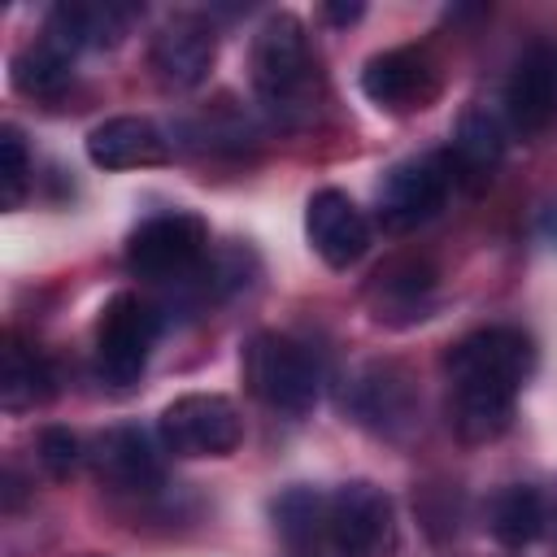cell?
Returning a JSON list of instances; mask_svg holds the SVG:
<instances>
[{
	"mask_svg": "<svg viewBox=\"0 0 557 557\" xmlns=\"http://www.w3.org/2000/svg\"><path fill=\"white\" fill-rule=\"evenodd\" d=\"M448 422L466 444H492L509 431L522 383L535 370V344L518 326H483L444 357Z\"/></svg>",
	"mask_w": 557,
	"mask_h": 557,
	"instance_id": "cell-1",
	"label": "cell"
},
{
	"mask_svg": "<svg viewBox=\"0 0 557 557\" xmlns=\"http://www.w3.org/2000/svg\"><path fill=\"white\" fill-rule=\"evenodd\" d=\"M252 91L278 126H309L322 100L318 57L305 22L287 9L270 13L252 35Z\"/></svg>",
	"mask_w": 557,
	"mask_h": 557,
	"instance_id": "cell-2",
	"label": "cell"
},
{
	"mask_svg": "<svg viewBox=\"0 0 557 557\" xmlns=\"http://www.w3.org/2000/svg\"><path fill=\"white\" fill-rule=\"evenodd\" d=\"M244 383L265 409L300 418L318 405L322 370H318V357L292 335L257 331L244 344Z\"/></svg>",
	"mask_w": 557,
	"mask_h": 557,
	"instance_id": "cell-3",
	"label": "cell"
},
{
	"mask_svg": "<svg viewBox=\"0 0 557 557\" xmlns=\"http://www.w3.org/2000/svg\"><path fill=\"white\" fill-rule=\"evenodd\" d=\"M326 540L339 557H396L400 527L392 496L370 479L339 483L326 496Z\"/></svg>",
	"mask_w": 557,
	"mask_h": 557,
	"instance_id": "cell-4",
	"label": "cell"
},
{
	"mask_svg": "<svg viewBox=\"0 0 557 557\" xmlns=\"http://www.w3.org/2000/svg\"><path fill=\"white\" fill-rule=\"evenodd\" d=\"M161 335V313L135 292H117L96 322V370L100 379L126 387L144 374L152 344Z\"/></svg>",
	"mask_w": 557,
	"mask_h": 557,
	"instance_id": "cell-5",
	"label": "cell"
},
{
	"mask_svg": "<svg viewBox=\"0 0 557 557\" xmlns=\"http://www.w3.org/2000/svg\"><path fill=\"white\" fill-rule=\"evenodd\" d=\"M157 431L174 457H231L244 440V418L218 392H187L161 409Z\"/></svg>",
	"mask_w": 557,
	"mask_h": 557,
	"instance_id": "cell-6",
	"label": "cell"
},
{
	"mask_svg": "<svg viewBox=\"0 0 557 557\" xmlns=\"http://www.w3.org/2000/svg\"><path fill=\"white\" fill-rule=\"evenodd\" d=\"M209 252V226L196 213H157L126 239V270L139 278H187Z\"/></svg>",
	"mask_w": 557,
	"mask_h": 557,
	"instance_id": "cell-7",
	"label": "cell"
},
{
	"mask_svg": "<svg viewBox=\"0 0 557 557\" xmlns=\"http://www.w3.org/2000/svg\"><path fill=\"white\" fill-rule=\"evenodd\" d=\"M344 409L366 431H374L383 440H400L418 422V387H413V374L400 361H383V357L379 361H366L344 383Z\"/></svg>",
	"mask_w": 557,
	"mask_h": 557,
	"instance_id": "cell-8",
	"label": "cell"
},
{
	"mask_svg": "<svg viewBox=\"0 0 557 557\" xmlns=\"http://www.w3.org/2000/svg\"><path fill=\"white\" fill-rule=\"evenodd\" d=\"M457 183V165L448 152H426V157H409L400 165H392L379 183V218L392 231H413L422 222H431L448 191Z\"/></svg>",
	"mask_w": 557,
	"mask_h": 557,
	"instance_id": "cell-9",
	"label": "cell"
},
{
	"mask_svg": "<svg viewBox=\"0 0 557 557\" xmlns=\"http://www.w3.org/2000/svg\"><path fill=\"white\" fill-rule=\"evenodd\" d=\"M361 96L383 113H418L440 96V65L426 48H383L361 65Z\"/></svg>",
	"mask_w": 557,
	"mask_h": 557,
	"instance_id": "cell-10",
	"label": "cell"
},
{
	"mask_svg": "<svg viewBox=\"0 0 557 557\" xmlns=\"http://www.w3.org/2000/svg\"><path fill=\"white\" fill-rule=\"evenodd\" d=\"M139 17L144 9L131 0H65L44 17L39 39L74 61L83 48H117Z\"/></svg>",
	"mask_w": 557,
	"mask_h": 557,
	"instance_id": "cell-11",
	"label": "cell"
},
{
	"mask_svg": "<svg viewBox=\"0 0 557 557\" xmlns=\"http://www.w3.org/2000/svg\"><path fill=\"white\" fill-rule=\"evenodd\" d=\"M505 117L509 131L522 139H540L557 131V44H531L509 74L505 87Z\"/></svg>",
	"mask_w": 557,
	"mask_h": 557,
	"instance_id": "cell-12",
	"label": "cell"
},
{
	"mask_svg": "<svg viewBox=\"0 0 557 557\" xmlns=\"http://www.w3.org/2000/svg\"><path fill=\"white\" fill-rule=\"evenodd\" d=\"M218 57V35L213 22H205L200 13H174L161 22V30L152 35V74L161 78V87L170 91H191L209 78Z\"/></svg>",
	"mask_w": 557,
	"mask_h": 557,
	"instance_id": "cell-13",
	"label": "cell"
},
{
	"mask_svg": "<svg viewBox=\"0 0 557 557\" xmlns=\"http://www.w3.org/2000/svg\"><path fill=\"white\" fill-rule=\"evenodd\" d=\"M305 235H309V248L331 270H348L370 248V218L361 213V205L348 191L318 187L305 205Z\"/></svg>",
	"mask_w": 557,
	"mask_h": 557,
	"instance_id": "cell-14",
	"label": "cell"
},
{
	"mask_svg": "<svg viewBox=\"0 0 557 557\" xmlns=\"http://www.w3.org/2000/svg\"><path fill=\"white\" fill-rule=\"evenodd\" d=\"M87 161L96 170H139V165H161L170 161V139L161 135L157 122L122 113L104 117L87 135Z\"/></svg>",
	"mask_w": 557,
	"mask_h": 557,
	"instance_id": "cell-15",
	"label": "cell"
},
{
	"mask_svg": "<svg viewBox=\"0 0 557 557\" xmlns=\"http://www.w3.org/2000/svg\"><path fill=\"white\" fill-rule=\"evenodd\" d=\"M91 466L122 492H148L161 483V453L139 426H113L91 444Z\"/></svg>",
	"mask_w": 557,
	"mask_h": 557,
	"instance_id": "cell-16",
	"label": "cell"
},
{
	"mask_svg": "<svg viewBox=\"0 0 557 557\" xmlns=\"http://www.w3.org/2000/svg\"><path fill=\"white\" fill-rule=\"evenodd\" d=\"M487 531L505 548H527L544 535V496L527 483H505L487 500Z\"/></svg>",
	"mask_w": 557,
	"mask_h": 557,
	"instance_id": "cell-17",
	"label": "cell"
},
{
	"mask_svg": "<svg viewBox=\"0 0 557 557\" xmlns=\"http://www.w3.org/2000/svg\"><path fill=\"white\" fill-rule=\"evenodd\" d=\"M457 178H487L505 157V122L487 109H466L448 148Z\"/></svg>",
	"mask_w": 557,
	"mask_h": 557,
	"instance_id": "cell-18",
	"label": "cell"
},
{
	"mask_svg": "<svg viewBox=\"0 0 557 557\" xmlns=\"http://www.w3.org/2000/svg\"><path fill=\"white\" fill-rule=\"evenodd\" d=\"M52 396V370L39 352H30L26 344L9 339L4 348V370H0V405L9 413H26L35 405H44Z\"/></svg>",
	"mask_w": 557,
	"mask_h": 557,
	"instance_id": "cell-19",
	"label": "cell"
},
{
	"mask_svg": "<svg viewBox=\"0 0 557 557\" xmlns=\"http://www.w3.org/2000/svg\"><path fill=\"white\" fill-rule=\"evenodd\" d=\"M431 287H435V270L426 261H396L374 274V309H379V318H392V313L413 318L422 309V300L431 296Z\"/></svg>",
	"mask_w": 557,
	"mask_h": 557,
	"instance_id": "cell-20",
	"label": "cell"
},
{
	"mask_svg": "<svg viewBox=\"0 0 557 557\" xmlns=\"http://www.w3.org/2000/svg\"><path fill=\"white\" fill-rule=\"evenodd\" d=\"M13 87L35 100H57L70 87V57L57 52L52 44L35 39L30 48H22L13 57Z\"/></svg>",
	"mask_w": 557,
	"mask_h": 557,
	"instance_id": "cell-21",
	"label": "cell"
},
{
	"mask_svg": "<svg viewBox=\"0 0 557 557\" xmlns=\"http://www.w3.org/2000/svg\"><path fill=\"white\" fill-rule=\"evenodd\" d=\"M274 522L292 544H305L318 531H326V496H318L309 487H287L274 500Z\"/></svg>",
	"mask_w": 557,
	"mask_h": 557,
	"instance_id": "cell-22",
	"label": "cell"
},
{
	"mask_svg": "<svg viewBox=\"0 0 557 557\" xmlns=\"http://www.w3.org/2000/svg\"><path fill=\"white\" fill-rule=\"evenodd\" d=\"M30 152H26V139L17 126H4L0 131V196H4V209H17L26 200V187H30Z\"/></svg>",
	"mask_w": 557,
	"mask_h": 557,
	"instance_id": "cell-23",
	"label": "cell"
},
{
	"mask_svg": "<svg viewBox=\"0 0 557 557\" xmlns=\"http://www.w3.org/2000/svg\"><path fill=\"white\" fill-rule=\"evenodd\" d=\"M35 448H39V461H44V470L52 479H65L83 461V444H78V435L70 426H44Z\"/></svg>",
	"mask_w": 557,
	"mask_h": 557,
	"instance_id": "cell-24",
	"label": "cell"
},
{
	"mask_svg": "<svg viewBox=\"0 0 557 557\" xmlns=\"http://www.w3.org/2000/svg\"><path fill=\"white\" fill-rule=\"evenodd\" d=\"M361 13H366L361 4H326L322 9V17H331V22H357Z\"/></svg>",
	"mask_w": 557,
	"mask_h": 557,
	"instance_id": "cell-25",
	"label": "cell"
},
{
	"mask_svg": "<svg viewBox=\"0 0 557 557\" xmlns=\"http://www.w3.org/2000/svg\"><path fill=\"white\" fill-rule=\"evenodd\" d=\"M544 235L557 239V205H548V213H544Z\"/></svg>",
	"mask_w": 557,
	"mask_h": 557,
	"instance_id": "cell-26",
	"label": "cell"
}]
</instances>
